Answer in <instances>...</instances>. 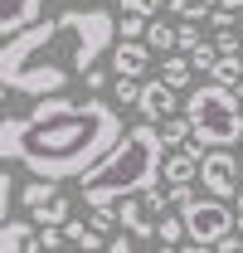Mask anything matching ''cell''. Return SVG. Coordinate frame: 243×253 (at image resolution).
<instances>
[{"label": "cell", "mask_w": 243, "mask_h": 253, "mask_svg": "<svg viewBox=\"0 0 243 253\" xmlns=\"http://www.w3.org/2000/svg\"><path fill=\"white\" fill-rule=\"evenodd\" d=\"M214 253H243V234H234V239H224Z\"/></svg>", "instance_id": "cell-26"}, {"label": "cell", "mask_w": 243, "mask_h": 253, "mask_svg": "<svg viewBox=\"0 0 243 253\" xmlns=\"http://www.w3.org/2000/svg\"><path fill=\"white\" fill-rule=\"evenodd\" d=\"M0 253H44L39 249V229H34L30 219L0 224Z\"/></svg>", "instance_id": "cell-10"}, {"label": "cell", "mask_w": 243, "mask_h": 253, "mask_svg": "<svg viewBox=\"0 0 243 253\" xmlns=\"http://www.w3.org/2000/svg\"><path fill=\"white\" fill-rule=\"evenodd\" d=\"M170 10L180 15L185 25H195V20H209L214 10H219V0H170Z\"/></svg>", "instance_id": "cell-14"}, {"label": "cell", "mask_w": 243, "mask_h": 253, "mask_svg": "<svg viewBox=\"0 0 243 253\" xmlns=\"http://www.w3.org/2000/svg\"><path fill=\"white\" fill-rule=\"evenodd\" d=\"M83 83H88L92 93H97V88H107V73H102V68H92V73H88V78H83Z\"/></svg>", "instance_id": "cell-27"}, {"label": "cell", "mask_w": 243, "mask_h": 253, "mask_svg": "<svg viewBox=\"0 0 243 253\" xmlns=\"http://www.w3.org/2000/svg\"><path fill=\"white\" fill-rule=\"evenodd\" d=\"M234 97H239V107H243V83H239V88H234Z\"/></svg>", "instance_id": "cell-30"}, {"label": "cell", "mask_w": 243, "mask_h": 253, "mask_svg": "<svg viewBox=\"0 0 243 253\" xmlns=\"http://www.w3.org/2000/svg\"><path fill=\"white\" fill-rule=\"evenodd\" d=\"M151 30V25H146V20H141V15H122L117 20V34H122V44H141V34Z\"/></svg>", "instance_id": "cell-18"}, {"label": "cell", "mask_w": 243, "mask_h": 253, "mask_svg": "<svg viewBox=\"0 0 243 253\" xmlns=\"http://www.w3.org/2000/svg\"><path fill=\"white\" fill-rule=\"evenodd\" d=\"M117 39V20L107 10H68L59 20H39L34 30L20 39H5L0 54V83L10 93H25L34 102L44 97H63L68 78L83 73L88 78L92 63L102 59Z\"/></svg>", "instance_id": "cell-2"}, {"label": "cell", "mask_w": 243, "mask_h": 253, "mask_svg": "<svg viewBox=\"0 0 243 253\" xmlns=\"http://www.w3.org/2000/svg\"><path fill=\"white\" fill-rule=\"evenodd\" d=\"M49 200H59V185H54V180H30V185L20 190V205H25V210H44V205H49Z\"/></svg>", "instance_id": "cell-13"}, {"label": "cell", "mask_w": 243, "mask_h": 253, "mask_svg": "<svg viewBox=\"0 0 243 253\" xmlns=\"http://www.w3.org/2000/svg\"><path fill=\"white\" fill-rule=\"evenodd\" d=\"M190 78H195V68H190V59L185 54H170V59H161V83L165 88H190Z\"/></svg>", "instance_id": "cell-12"}, {"label": "cell", "mask_w": 243, "mask_h": 253, "mask_svg": "<svg viewBox=\"0 0 243 253\" xmlns=\"http://www.w3.org/2000/svg\"><path fill=\"white\" fill-rule=\"evenodd\" d=\"M165 195H170V210H180V214L200 200V195H195V185H175V190H165Z\"/></svg>", "instance_id": "cell-23"}, {"label": "cell", "mask_w": 243, "mask_h": 253, "mask_svg": "<svg viewBox=\"0 0 243 253\" xmlns=\"http://www.w3.org/2000/svg\"><path fill=\"white\" fill-rule=\"evenodd\" d=\"M156 234H161V244H165V249H185V239H190L180 214H165V219L156 224Z\"/></svg>", "instance_id": "cell-17"}, {"label": "cell", "mask_w": 243, "mask_h": 253, "mask_svg": "<svg viewBox=\"0 0 243 253\" xmlns=\"http://www.w3.org/2000/svg\"><path fill=\"white\" fill-rule=\"evenodd\" d=\"M239 180H243V166L229 151H204V161H200V185L209 190V200H224V205L239 200L243 195Z\"/></svg>", "instance_id": "cell-6"}, {"label": "cell", "mask_w": 243, "mask_h": 253, "mask_svg": "<svg viewBox=\"0 0 243 253\" xmlns=\"http://www.w3.org/2000/svg\"><path fill=\"white\" fill-rule=\"evenodd\" d=\"M239 234H243V195H239Z\"/></svg>", "instance_id": "cell-29"}, {"label": "cell", "mask_w": 243, "mask_h": 253, "mask_svg": "<svg viewBox=\"0 0 243 253\" xmlns=\"http://www.w3.org/2000/svg\"><path fill=\"white\" fill-rule=\"evenodd\" d=\"M63 234H68V244H73V249H83V253H97V249H107V239H102V234H92L88 224H68Z\"/></svg>", "instance_id": "cell-16"}, {"label": "cell", "mask_w": 243, "mask_h": 253, "mask_svg": "<svg viewBox=\"0 0 243 253\" xmlns=\"http://www.w3.org/2000/svg\"><path fill=\"white\" fill-rule=\"evenodd\" d=\"M180 219H185L190 244H200V249H219L224 239H234V224H239V219H234V210H229L224 200H209V195L195 200Z\"/></svg>", "instance_id": "cell-5"}, {"label": "cell", "mask_w": 243, "mask_h": 253, "mask_svg": "<svg viewBox=\"0 0 243 253\" xmlns=\"http://www.w3.org/2000/svg\"><path fill=\"white\" fill-rule=\"evenodd\" d=\"M161 180H165L170 190L200 180V156H195V151H170V156H165V170H161Z\"/></svg>", "instance_id": "cell-11"}, {"label": "cell", "mask_w": 243, "mask_h": 253, "mask_svg": "<svg viewBox=\"0 0 243 253\" xmlns=\"http://www.w3.org/2000/svg\"><path fill=\"white\" fill-rule=\"evenodd\" d=\"M185 117H190V131H195V146H209V151H224L243 136L239 97L229 88H214V83H200L185 97Z\"/></svg>", "instance_id": "cell-4"}, {"label": "cell", "mask_w": 243, "mask_h": 253, "mask_svg": "<svg viewBox=\"0 0 243 253\" xmlns=\"http://www.w3.org/2000/svg\"><path fill=\"white\" fill-rule=\"evenodd\" d=\"M141 112H146V122L151 126H161V122H170V117H180L185 112V102L175 97V88H165L161 78H146L141 83V102H136Z\"/></svg>", "instance_id": "cell-7"}, {"label": "cell", "mask_w": 243, "mask_h": 253, "mask_svg": "<svg viewBox=\"0 0 243 253\" xmlns=\"http://www.w3.org/2000/svg\"><path fill=\"white\" fill-rule=\"evenodd\" d=\"M112 93H117L122 107H136V102H141V83H131V78H112Z\"/></svg>", "instance_id": "cell-20"}, {"label": "cell", "mask_w": 243, "mask_h": 253, "mask_svg": "<svg viewBox=\"0 0 243 253\" xmlns=\"http://www.w3.org/2000/svg\"><path fill=\"white\" fill-rule=\"evenodd\" d=\"M146 44H151V49H161V54L170 59V49H180V30H170V25L151 20V30H146Z\"/></svg>", "instance_id": "cell-15"}, {"label": "cell", "mask_w": 243, "mask_h": 253, "mask_svg": "<svg viewBox=\"0 0 243 253\" xmlns=\"http://www.w3.org/2000/svg\"><path fill=\"white\" fill-rule=\"evenodd\" d=\"M239 166H243V151H239Z\"/></svg>", "instance_id": "cell-33"}, {"label": "cell", "mask_w": 243, "mask_h": 253, "mask_svg": "<svg viewBox=\"0 0 243 253\" xmlns=\"http://www.w3.org/2000/svg\"><path fill=\"white\" fill-rule=\"evenodd\" d=\"M112 68H117V78L141 83L146 68H151V44H117V49H112Z\"/></svg>", "instance_id": "cell-9"}, {"label": "cell", "mask_w": 243, "mask_h": 253, "mask_svg": "<svg viewBox=\"0 0 243 253\" xmlns=\"http://www.w3.org/2000/svg\"><path fill=\"white\" fill-rule=\"evenodd\" d=\"M63 253H83V249H63Z\"/></svg>", "instance_id": "cell-32"}, {"label": "cell", "mask_w": 243, "mask_h": 253, "mask_svg": "<svg viewBox=\"0 0 243 253\" xmlns=\"http://www.w3.org/2000/svg\"><path fill=\"white\" fill-rule=\"evenodd\" d=\"M88 229H92V234H102V239H112V229H117V210H88Z\"/></svg>", "instance_id": "cell-19"}, {"label": "cell", "mask_w": 243, "mask_h": 253, "mask_svg": "<svg viewBox=\"0 0 243 253\" xmlns=\"http://www.w3.org/2000/svg\"><path fill=\"white\" fill-rule=\"evenodd\" d=\"M161 151H165V146H161V131H156V126L126 131V141H122L117 151L102 161L92 175L78 180L83 205H88V210H122L126 200L156 190L161 170H165V156H161Z\"/></svg>", "instance_id": "cell-3"}, {"label": "cell", "mask_w": 243, "mask_h": 253, "mask_svg": "<svg viewBox=\"0 0 243 253\" xmlns=\"http://www.w3.org/2000/svg\"><path fill=\"white\" fill-rule=\"evenodd\" d=\"M126 141L117 107L102 97H44L0 122V156L20 161L34 180H83Z\"/></svg>", "instance_id": "cell-1"}, {"label": "cell", "mask_w": 243, "mask_h": 253, "mask_svg": "<svg viewBox=\"0 0 243 253\" xmlns=\"http://www.w3.org/2000/svg\"><path fill=\"white\" fill-rule=\"evenodd\" d=\"M180 253H214V249H200V244H185Z\"/></svg>", "instance_id": "cell-28"}, {"label": "cell", "mask_w": 243, "mask_h": 253, "mask_svg": "<svg viewBox=\"0 0 243 253\" xmlns=\"http://www.w3.org/2000/svg\"><path fill=\"white\" fill-rule=\"evenodd\" d=\"M165 5H170V0H122V15H141V20H146V15H161Z\"/></svg>", "instance_id": "cell-22"}, {"label": "cell", "mask_w": 243, "mask_h": 253, "mask_svg": "<svg viewBox=\"0 0 243 253\" xmlns=\"http://www.w3.org/2000/svg\"><path fill=\"white\" fill-rule=\"evenodd\" d=\"M107 253H136V239L131 234H112L107 239Z\"/></svg>", "instance_id": "cell-25"}, {"label": "cell", "mask_w": 243, "mask_h": 253, "mask_svg": "<svg viewBox=\"0 0 243 253\" xmlns=\"http://www.w3.org/2000/svg\"><path fill=\"white\" fill-rule=\"evenodd\" d=\"M200 44H204V39H200V30H195V25H180V54H185V59H190Z\"/></svg>", "instance_id": "cell-24"}, {"label": "cell", "mask_w": 243, "mask_h": 253, "mask_svg": "<svg viewBox=\"0 0 243 253\" xmlns=\"http://www.w3.org/2000/svg\"><path fill=\"white\" fill-rule=\"evenodd\" d=\"M156 253H180V249H165V244H161V249H156Z\"/></svg>", "instance_id": "cell-31"}, {"label": "cell", "mask_w": 243, "mask_h": 253, "mask_svg": "<svg viewBox=\"0 0 243 253\" xmlns=\"http://www.w3.org/2000/svg\"><path fill=\"white\" fill-rule=\"evenodd\" d=\"M39 20H44V0H0V34L5 39H20Z\"/></svg>", "instance_id": "cell-8"}, {"label": "cell", "mask_w": 243, "mask_h": 253, "mask_svg": "<svg viewBox=\"0 0 243 253\" xmlns=\"http://www.w3.org/2000/svg\"><path fill=\"white\" fill-rule=\"evenodd\" d=\"M214 63H219V49H214V39H209V44H200V49L190 54V68H200V73H214Z\"/></svg>", "instance_id": "cell-21"}]
</instances>
